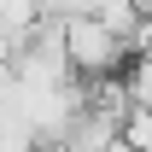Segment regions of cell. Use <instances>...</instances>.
Wrapping results in <instances>:
<instances>
[{
    "label": "cell",
    "mask_w": 152,
    "mask_h": 152,
    "mask_svg": "<svg viewBox=\"0 0 152 152\" xmlns=\"http://www.w3.org/2000/svg\"><path fill=\"white\" fill-rule=\"evenodd\" d=\"M129 47L105 29L99 18H70L64 23V64H70L76 82H105V76H123L129 70Z\"/></svg>",
    "instance_id": "cell-1"
},
{
    "label": "cell",
    "mask_w": 152,
    "mask_h": 152,
    "mask_svg": "<svg viewBox=\"0 0 152 152\" xmlns=\"http://www.w3.org/2000/svg\"><path fill=\"white\" fill-rule=\"evenodd\" d=\"M123 94H129V105L152 111V53H134V58H129V70H123Z\"/></svg>",
    "instance_id": "cell-2"
},
{
    "label": "cell",
    "mask_w": 152,
    "mask_h": 152,
    "mask_svg": "<svg viewBox=\"0 0 152 152\" xmlns=\"http://www.w3.org/2000/svg\"><path fill=\"white\" fill-rule=\"evenodd\" d=\"M123 146H134V152H152V111H140V105H129V117H123Z\"/></svg>",
    "instance_id": "cell-3"
}]
</instances>
